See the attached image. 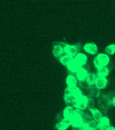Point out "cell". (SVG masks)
Returning <instances> with one entry per match:
<instances>
[{
    "label": "cell",
    "mask_w": 115,
    "mask_h": 130,
    "mask_svg": "<svg viewBox=\"0 0 115 130\" xmlns=\"http://www.w3.org/2000/svg\"><path fill=\"white\" fill-rule=\"evenodd\" d=\"M87 125H88V126L89 127V128H90V129L94 130L100 127V121L96 120V119H93L91 122H90Z\"/></svg>",
    "instance_id": "22"
},
{
    "label": "cell",
    "mask_w": 115,
    "mask_h": 130,
    "mask_svg": "<svg viewBox=\"0 0 115 130\" xmlns=\"http://www.w3.org/2000/svg\"><path fill=\"white\" fill-rule=\"evenodd\" d=\"M84 125V123L83 120H82V118L73 117V119L71 120V125H73V127L83 126Z\"/></svg>",
    "instance_id": "21"
},
{
    "label": "cell",
    "mask_w": 115,
    "mask_h": 130,
    "mask_svg": "<svg viewBox=\"0 0 115 130\" xmlns=\"http://www.w3.org/2000/svg\"><path fill=\"white\" fill-rule=\"evenodd\" d=\"M66 83L67 86L75 88L78 85V79L73 75H69L66 78Z\"/></svg>",
    "instance_id": "14"
},
{
    "label": "cell",
    "mask_w": 115,
    "mask_h": 130,
    "mask_svg": "<svg viewBox=\"0 0 115 130\" xmlns=\"http://www.w3.org/2000/svg\"><path fill=\"white\" fill-rule=\"evenodd\" d=\"M97 78L98 76L96 74H93V73H88V76L86 78V81L91 86H94Z\"/></svg>",
    "instance_id": "18"
},
{
    "label": "cell",
    "mask_w": 115,
    "mask_h": 130,
    "mask_svg": "<svg viewBox=\"0 0 115 130\" xmlns=\"http://www.w3.org/2000/svg\"><path fill=\"white\" fill-rule=\"evenodd\" d=\"M70 125H71V121L65 119L60 122L57 123L55 125V128L57 130H66Z\"/></svg>",
    "instance_id": "6"
},
{
    "label": "cell",
    "mask_w": 115,
    "mask_h": 130,
    "mask_svg": "<svg viewBox=\"0 0 115 130\" xmlns=\"http://www.w3.org/2000/svg\"><path fill=\"white\" fill-rule=\"evenodd\" d=\"M80 87L84 90H89L91 88V87H92V86L87 82L86 80H84V81L80 82Z\"/></svg>",
    "instance_id": "25"
},
{
    "label": "cell",
    "mask_w": 115,
    "mask_h": 130,
    "mask_svg": "<svg viewBox=\"0 0 115 130\" xmlns=\"http://www.w3.org/2000/svg\"><path fill=\"white\" fill-rule=\"evenodd\" d=\"M84 49L86 53L91 55H95L98 53L97 45L94 43H86L84 46Z\"/></svg>",
    "instance_id": "4"
},
{
    "label": "cell",
    "mask_w": 115,
    "mask_h": 130,
    "mask_svg": "<svg viewBox=\"0 0 115 130\" xmlns=\"http://www.w3.org/2000/svg\"><path fill=\"white\" fill-rule=\"evenodd\" d=\"M110 63V57L107 54L104 53H99L97 56L95 57L94 60V66L97 69L107 66Z\"/></svg>",
    "instance_id": "1"
},
{
    "label": "cell",
    "mask_w": 115,
    "mask_h": 130,
    "mask_svg": "<svg viewBox=\"0 0 115 130\" xmlns=\"http://www.w3.org/2000/svg\"><path fill=\"white\" fill-rule=\"evenodd\" d=\"M112 105H113L114 107H115V96L112 99Z\"/></svg>",
    "instance_id": "32"
},
{
    "label": "cell",
    "mask_w": 115,
    "mask_h": 130,
    "mask_svg": "<svg viewBox=\"0 0 115 130\" xmlns=\"http://www.w3.org/2000/svg\"><path fill=\"white\" fill-rule=\"evenodd\" d=\"M74 89H75V88H72V87H69V86H67V87L65 88V90L64 95H66V96L73 95Z\"/></svg>",
    "instance_id": "28"
},
{
    "label": "cell",
    "mask_w": 115,
    "mask_h": 130,
    "mask_svg": "<svg viewBox=\"0 0 115 130\" xmlns=\"http://www.w3.org/2000/svg\"><path fill=\"white\" fill-rule=\"evenodd\" d=\"M75 75H76V78L78 80H79L80 82L84 81V80H86V78L88 75V72L86 70H85L83 67H82L76 72Z\"/></svg>",
    "instance_id": "11"
},
{
    "label": "cell",
    "mask_w": 115,
    "mask_h": 130,
    "mask_svg": "<svg viewBox=\"0 0 115 130\" xmlns=\"http://www.w3.org/2000/svg\"><path fill=\"white\" fill-rule=\"evenodd\" d=\"M57 121H59V122H60L61 121H63V119H65L64 117V115H63V113H59V114L57 115Z\"/></svg>",
    "instance_id": "30"
},
{
    "label": "cell",
    "mask_w": 115,
    "mask_h": 130,
    "mask_svg": "<svg viewBox=\"0 0 115 130\" xmlns=\"http://www.w3.org/2000/svg\"><path fill=\"white\" fill-rule=\"evenodd\" d=\"M110 105H112V101L109 96L105 94H100L98 99V105L103 113H106Z\"/></svg>",
    "instance_id": "2"
},
{
    "label": "cell",
    "mask_w": 115,
    "mask_h": 130,
    "mask_svg": "<svg viewBox=\"0 0 115 130\" xmlns=\"http://www.w3.org/2000/svg\"><path fill=\"white\" fill-rule=\"evenodd\" d=\"M109 119L106 117H103L100 120V127H101L102 128L104 129L107 130L108 128H109L110 125Z\"/></svg>",
    "instance_id": "17"
},
{
    "label": "cell",
    "mask_w": 115,
    "mask_h": 130,
    "mask_svg": "<svg viewBox=\"0 0 115 130\" xmlns=\"http://www.w3.org/2000/svg\"><path fill=\"white\" fill-rule=\"evenodd\" d=\"M100 94H101L100 90L94 86H92L90 89V93H89L88 97L93 98V99L94 98H98L99 97Z\"/></svg>",
    "instance_id": "16"
},
{
    "label": "cell",
    "mask_w": 115,
    "mask_h": 130,
    "mask_svg": "<svg viewBox=\"0 0 115 130\" xmlns=\"http://www.w3.org/2000/svg\"><path fill=\"white\" fill-rule=\"evenodd\" d=\"M73 59V57H71L68 55H63V56L59 59V61H60L61 63H62V65L67 66V65L69 64V63Z\"/></svg>",
    "instance_id": "20"
},
{
    "label": "cell",
    "mask_w": 115,
    "mask_h": 130,
    "mask_svg": "<svg viewBox=\"0 0 115 130\" xmlns=\"http://www.w3.org/2000/svg\"><path fill=\"white\" fill-rule=\"evenodd\" d=\"M94 130H105V129H104L102 128L101 127H98V128L95 129H94Z\"/></svg>",
    "instance_id": "34"
},
{
    "label": "cell",
    "mask_w": 115,
    "mask_h": 130,
    "mask_svg": "<svg viewBox=\"0 0 115 130\" xmlns=\"http://www.w3.org/2000/svg\"><path fill=\"white\" fill-rule=\"evenodd\" d=\"M88 96L83 95L80 99L77 100V104L75 108L80 109L82 110H85L86 108H88Z\"/></svg>",
    "instance_id": "3"
},
{
    "label": "cell",
    "mask_w": 115,
    "mask_h": 130,
    "mask_svg": "<svg viewBox=\"0 0 115 130\" xmlns=\"http://www.w3.org/2000/svg\"><path fill=\"white\" fill-rule=\"evenodd\" d=\"M82 120L84 121V124H88L93 119H92V115H89L88 113H84V115L82 116Z\"/></svg>",
    "instance_id": "23"
},
{
    "label": "cell",
    "mask_w": 115,
    "mask_h": 130,
    "mask_svg": "<svg viewBox=\"0 0 115 130\" xmlns=\"http://www.w3.org/2000/svg\"><path fill=\"white\" fill-rule=\"evenodd\" d=\"M64 51L66 55H68L73 58H74L78 53V50L75 45H67L64 48Z\"/></svg>",
    "instance_id": "5"
},
{
    "label": "cell",
    "mask_w": 115,
    "mask_h": 130,
    "mask_svg": "<svg viewBox=\"0 0 115 130\" xmlns=\"http://www.w3.org/2000/svg\"><path fill=\"white\" fill-rule=\"evenodd\" d=\"M63 115H64V117L65 119L67 120H72L73 117H74V110L71 107H67L63 110Z\"/></svg>",
    "instance_id": "10"
},
{
    "label": "cell",
    "mask_w": 115,
    "mask_h": 130,
    "mask_svg": "<svg viewBox=\"0 0 115 130\" xmlns=\"http://www.w3.org/2000/svg\"><path fill=\"white\" fill-rule=\"evenodd\" d=\"M110 70L106 66H104L102 68L98 69L97 70V76L99 78H106L108 76Z\"/></svg>",
    "instance_id": "15"
},
{
    "label": "cell",
    "mask_w": 115,
    "mask_h": 130,
    "mask_svg": "<svg viewBox=\"0 0 115 130\" xmlns=\"http://www.w3.org/2000/svg\"><path fill=\"white\" fill-rule=\"evenodd\" d=\"M67 69H68L69 71H70V72L75 73V74H76V72H78V70L82 68L80 65L78 64V63L77 62L74 58L69 63V64L67 65Z\"/></svg>",
    "instance_id": "9"
},
{
    "label": "cell",
    "mask_w": 115,
    "mask_h": 130,
    "mask_svg": "<svg viewBox=\"0 0 115 130\" xmlns=\"http://www.w3.org/2000/svg\"><path fill=\"white\" fill-rule=\"evenodd\" d=\"M84 112L83 110L80 109H76L74 110V117H80V118H82V116L84 115Z\"/></svg>",
    "instance_id": "27"
},
{
    "label": "cell",
    "mask_w": 115,
    "mask_h": 130,
    "mask_svg": "<svg viewBox=\"0 0 115 130\" xmlns=\"http://www.w3.org/2000/svg\"><path fill=\"white\" fill-rule=\"evenodd\" d=\"M108 84V80L106 78H99L98 77L95 83V86L100 90L104 89Z\"/></svg>",
    "instance_id": "13"
},
{
    "label": "cell",
    "mask_w": 115,
    "mask_h": 130,
    "mask_svg": "<svg viewBox=\"0 0 115 130\" xmlns=\"http://www.w3.org/2000/svg\"><path fill=\"white\" fill-rule=\"evenodd\" d=\"M90 111L91 114L92 115V117H93V118L94 119H96V120L100 121L101 119L103 117H102V113L100 111H99L98 109H90Z\"/></svg>",
    "instance_id": "19"
},
{
    "label": "cell",
    "mask_w": 115,
    "mask_h": 130,
    "mask_svg": "<svg viewBox=\"0 0 115 130\" xmlns=\"http://www.w3.org/2000/svg\"><path fill=\"white\" fill-rule=\"evenodd\" d=\"M65 53L64 49L63 48L61 45H59L58 43H55L53 48V55L57 57V58H61L62 57V55Z\"/></svg>",
    "instance_id": "7"
},
{
    "label": "cell",
    "mask_w": 115,
    "mask_h": 130,
    "mask_svg": "<svg viewBox=\"0 0 115 130\" xmlns=\"http://www.w3.org/2000/svg\"><path fill=\"white\" fill-rule=\"evenodd\" d=\"M105 52L109 55H114L115 53V45L111 44L105 48Z\"/></svg>",
    "instance_id": "24"
},
{
    "label": "cell",
    "mask_w": 115,
    "mask_h": 130,
    "mask_svg": "<svg viewBox=\"0 0 115 130\" xmlns=\"http://www.w3.org/2000/svg\"><path fill=\"white\" fill-rule=\"evenodd\" d=\"M65 102L68 107H75L77 104V99L73 95H64Z\"/></svg>",
    "instance_id": "12"
},
{
    "label": "cell",
    "mask_w": 115,
    "mask_h": 130,
    "mask_svg": "<svg viewBox=\"0 0 115 130\" xmlns=\"http://www.w3.org/2000/svg\"><path fill=\"white\" fill-rule=\"evenodd\" d=\"M73 96H74L76 98L77 100L80 98L82 97L83 94H82V91L80 90V89L78 87H75L74 89V92H73Z\"/></svg>",
    "instance_id": "26"
},
{
    "label": "cell",
    "mask_w": 115,
    "mask_h": 130,
    "mask_svg": "<svg viewBox=\"0 0 115 130\" xmlns=\"http://www.w3.org/2000/svg\"><path fill=\"white\" fill-rule=\"evenodd\" d=\"M94 106H95V101L94 99L91 97H88V108L89 109H94Z\"/></svg>",
    "instance_id": "29"
},
{
    "label": "cell",
    "mask_w": 115,
    "mask_h": 130,
    "mask_svg": "<svg viewBox=\"0 0 115 130\" xmlns=\"http://www.w3.org/2000/svg\"><path fill=\"white\" fill-rule=\"evenodd\" d=\"M107 130H115V128L114 127H110L109 128H108Z\"/></svg>",
    "instance_id": "33"
},
{
    "label": "cell",
    "mask_w": 115,
    "mask_h": 130,
    "mask_svg": "<svg viewBox=\"0 0 115 130\" xmlns=\"http://www.w3.org/2000/svg\"><path fill=\"white\" fill-rule=\"evenodd\" d=\"M73 130H84L83 126L73 127Z\"/></svg>",
    "instance_id": "31"
},
{
    "label": "cell",
    "mask_w": 115,
    "mask_h": 130,
    "mask_svg": "<svg viewBox=\"0 0 115 130\" xmlns=\"http://www.w3.org/2000/svg\"><path fill=\"white\" fill-rule=\"evenodd\" d=\"M74 59L81 67H83L84 65H86L87 61H88V57L86 56V55L82 53H78L76 55V56L74 57Z\"/></svg>",
    "instance_id": "8"
}]
</instances>
